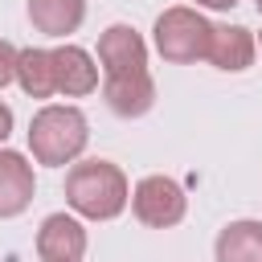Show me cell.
Listing matches in <instances>:
<instances>
[{"label":"cell","instance_id":"cell-1","mask_svg":"<svg viewBox=\"0 0 262 262\" xmlns=\"http://www.w3.org/2000/svg\"><path fill=\"white\" fill-rule=\"evenodd\" d=\"M66 205L86 221H115L131 205V184L111 160H74L66 172Z\"/></svg>","mask_w":262,"mask_h":262},{"label":"cell","instance_id":"cell-2","mask_svg":"<svg viewBox=\"0 0 262 262\" xmlns=\"http://www.w3.org/2000/svg\"><path fill=\"white\" fill-rule=\"evenodd\" d=\"M90 143V123L74 102H45L29 119V151L45 168H66L82 160Z\"/></svg>","mask_w":262,"mask_h":262},{"label":"cell","instance_id":"cell-3","mask_svg":"<svg viewBox=\"0 0 262 262\" xmlns=\"http://www.w3.org/2000/svg\"><path fill=\"white\" fill-rule=\"evenodd\" d=\"M209 37H213V20H205L201 8H188V4H172L156 16L151 25V45L164 61L172 66H192V61H205L209 53Z\"/></svg>","mask_w":262,"mask_h":262},{"label":"cell","instance_id":"cell-4","mask_svg":"<svg viewBox=\"0 0 262 262\" xmlns=\"http://www.w3.org/2000/svg\"><path fill=\"white\" fill-rule=\"evenodd\" d=\"M131 213L147 229H172L188 213V196L172 176H143L131 188Z\"/></svg>","mask_w":262,"mask_h":262},{"label":"cell","instance_id":"cell-5","mask_svg":"<svg viewBox=\"0 0 262 262\" xmlns=\"http://www.w3.org/2000/svg\"><path fill=\"white\" fill-rule=\"evenodd\" d=\"M98 70L102 74H135L147 70V41L135 25H106L98 37Z\"/></svg>","mask_w":262,"mask_h":262},{"label":"cell","instance_id":"cell-6","mask_svg":"<svg viewBox=\"0 0 262 262\" xmlns=\"http://www.w3.org/2000/svg\"><path fill=\"white\" fill-rule=\"evenodd\" d=\"M86 254V225L78 213H49L37 229V258L41 262H82Z\"/></svg>","mask_w":262,"mask_h":262},{"label":"cell","instance_id":"cell-7","mask_svg":"<svg viewBox=\"0 0 262 262\" xmlns=\"http://www.w3.org/2000/svg\"><path fill=\"white\" fill-rule=\"evenodd\" d=\"M102 98L119 119H139L156 106V82L151 70L135 74H102Z\"/></svg>","mask_w":262,"mask_h":262},{"label":"cell","instance_id":"cell-8","mask_svg":"<svg viewBox=\"0 0 262 262\" xmlns=\"http://www.w3.org/2000/svg\"><path fill=\"white\" fill-rule=\"evenodd\" d=\"M98 78H102V70H98V61L82 45H70L66 41V45L53 49V86H57V94L86 98V94L98 90Z\"/></svg>","mask_w":262,"mask_h":262},{"label":"cell","instance_id":"cell-9","mask_svg":"<svg viewBox=\"0 0 262 262\" xmlns=\"http://www.w3.org/2000/svg\"><path fill=\"white\" fill-rule=\"evenodd\" d=\"M33 192H37L33 164L20 151H12V147L0 143V221L20 217L33 205Z\"/></svg>","mask_w":262,"mask_h":262},{"label":"cell","instance_id":"cell-10","mask_svg":"<svg viewBox=\"0 0 262 262\" xmlns=\"http://www.w3.org/2000/svg\"><path fill=\"white\" fill-rule=\"evenodd\" d=\"M258 57V41L246 25H213V37H209V53L205 61L225 70V74H242L250 70Z\"/></svg>","mask_w":262,"mask_h":262},{"label":"cell","instance_id":"cell-11","mask_svg":"<svg viewBox=\"0 0 262 262\" xmlns=\"http://www.w3.org/2000/svg\"><path fill=\"white\" fill-rule=\"evenodd\" d=\"M25 12L37 33L45 37H70L86 20V0H25Z\"/></svg>","mask_w":262,"mask_h":262},{"label":"cell","instance_id":"cell-12","mask_svg":"<svg viewBox=\"0 0 262 262\" xmlns=\"http://www.w3.org/2000/svg\"><path fill=\"white\" fill-rule=\"evenodd\" d=\"M213 258L217 262H262V221L254 217L229 221L213 242Z\"/></svg>","mask_w":262,"mask_h":262},{"label":"cell","instance_id":"cell-13","mask_svg":"<svg viewBox=\"0 0 262 262\" xmlns=\"http://www.w3.org/2000/svg\"><path fill=\"white\" fill-rule=\"evenodd\" d=\"M16 86L29 98H53L57 94V86H53V49H41V45L16 49Z\"/></svg>","mask_w":262,"mask_h":262},{"label":"cell","instance_id":"cell-14","mask_svg":"<svg viewBox=\"0 0 262 262\" xmlns=\"http://www.w3.org/2000/svg\"><path fill=\"white\" fill-rule=\"evenodd\" d=\"M8 82H16V45L0 37V90Z\"/></svg>","mask_w":262,"mask_h":262},{"label":"cell","instance_id":"cell-15","mask_svg":"<svg viewBox=\"0 0 262 262\" xmlns=\"http://www.w3.org/2000/svg\"><path fill=\"white\" fill-rule=\"evenodd\" d=\"M8 135H12V106L0 98V143H4Z\"/></svg>","mask_w":262,"mask_h":262},{"label":"cell","instance_id":"cell-16","mask_svg":"<svg viewBox=\"0 0 262 262\" xmlns=\"http://www.w3.org/2000/svg\"><path fill=\"white\" fill-rule=\"evenodd\" d=\"M192 4H196V8H213V12H229L237 0H192Z\"/></svg>","mask_w":262,"mask_h":262},{"label":"cell","instance_id":"cell-17","mask_svg":"<svg viewBox=\"0 0 262 262\" xmlns=\"http://www.w3.org/2000/svg\"><path fill=\"white\" fill-rule=\"evenodd\" d=\"M254 41H258V57H262V33H254Z\"/></svg>","mask_w":262,"mask_h":262},{"label":"cell","instance_id":"cell-18","mask_svg":"<svg viewBox=\"0 0 262 262\" xmlns=\"http://www.w3.org/2000/svg\"><path fill=\"white\" fill-rule=\"evenodd\" d=\"M254 8H258V12H262V0H254Z\"/></svg>","mask_w":262,"mask_h":262}]
</instances>
